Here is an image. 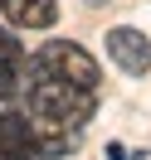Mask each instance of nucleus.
<instances>
[{"label":"nucleus","mask_w":151,"mask_h":160,"mask_svg":"<svg viewBox=\"0 0 151 160\" xmlns=\"http://www.w3.org/2000/svg\"><path fill=\"white\" fill-rule=\"evenodd\" d=\"M0 15L15 29H49L59 20V0H0Z\"/></svg>","instance_id":"20e7f679"},{"label":"nucleus","mask_w":151,"mask_h":160,"mask_svg":"<svg viewBox=\"0 0 151 160\" xmlns=\"http://www.w3.org/2000/svg\"><path fill=\"white\" fill-rule=\"evenodd\" d=\"M107 58L117 63L122 73H132V78H141V73L151 68V44L141 29H127V24H117V29H107Z\"/></svg>","instance_id":"7ed1b4c3"},{"label":"nucleus","mask_w":151,"mask_h":160,"mask_svg":"<svg viewBox=\"0 0 151 160\" xmlns=\"http://www.w3.org/2000/svg\"><path fill=\"white\" fill-rule=\"evenodd\" d=\"M34 68L54 73V78H68V82H78V88H98V63H93V53L78 49V44H68V39H49L34 53Z\"/></svg>","instance_id":"f03ea898"},{"label":"nucleus","mask_w":151,"mask_h":160,"mask_svg":"<svg viewBox=\"0 0 151 160\" xmlns=\"http://www.w3.org/2000/svg\"><path fill=\"white\" fill-rule=\"evenodd\" d=\"M30 121L39 131L44 155H63V150L78 141V131L88 126L93 107H98V88H78L68 78H54V73L34 68L30 63Z\"/></svg>","instance_id":"f257e3e1"},{"label":"nucleus","mask_w":151,"mask_h":160,"mask_svg":"<svg viewBox=\"0 0 151 160\" xmlns=\"http://www.w3.org/2000/svg\"><path fill=\"white\" fill-rule=\"evenodd\" d=\"M20 73H24V49H20V39H10V34L0 29V82L15 88Z\"/></svg>","instance_id":"39448f33"}]
</instances>
